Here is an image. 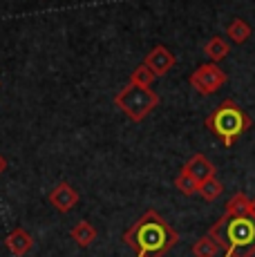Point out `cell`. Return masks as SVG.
I'll return each mask as SVG.
<instances>
[{"mask_svg": "<svg viewBox=\"0 0 255 257\" xmlns=\"http://www.w3.org/2000/svg\"><path fill=\"white\" fill-rule=\"evenodd\" d=\"M208 237L224 250V257L255 255V210L253 199L235 192L226 201V212L208 228Z\"/></svg>", "mask_w": 255, "mask_h": 257, "instance_id": "1", "label": "cell"}, {"mask_svg": "<svg viewBox=\"0 0 255 257\" xmlns=\"http://www.w3.org/2000/svg\"><path fill=\"white\" fill-rule=\"evenodd\" d=\"M121 239L135 250L137 257H164L177 246L179 235L157 210H146L123 230Z\"/></svg>", "mask_w": 255, "mask_h": 257, "instance_id": "2", "label": "cell"}, {"mask_svg": "<svg viewBox=\"0 0 255 257\" xmlns=\"http://www.w3.org/2000/svg\"><path fill=\"white\" fill-rule=\"evenodd\" d=\"M253 125V118L242 110L235 101H222L206 118V127L222 141V146L230 148L244 132H248Z\"/></svg>", "mask_w": 255, "mask_h": 257, "instance_id": "3", "label": "cell"}, {"mask_svg": "<svg viewBox=\"0 0 255 257\" xmlns=\"http://www.w3.org/2000/svg\"><path fill=\"white\" fill-rule=\"evenodd\" d=\"M114 103L130 121L141 123L159 105V96L153 92V87H144L128 81V85L121 87L119 94L114 96Z\"/></svg>", "mask_w": 255, "mask_h": 257, "instance_id": "4", "label": "cell"}, {"mask_svg": "<svg viewBox=\"0 0 255 257\" xmlns=\"http://www.w3.org/2000/svg\"><path fill=\"white\" fill-rule=\"evenodd\" d=\"M188 81L199 94L210 96V94H215L219 87L224 85V83L228 81V76H226V72L217 65V63H206V65H199L197 70L190 74Z\"/></svg>", "mask_w": 255, "mask_h": 257, "instance_id": "5", "label": "cell"}, {"mask_svg": "<svg viewBox=\"0 0 255 257\" xmlns=\"http://www.w3.org/2000/svg\"><path fill=\"white\" fill-rule=\"evenodd\" d=\"M144 65L148 67L155 76H164V74H168L175 67V54L166 45H155L148 52V56L144 58Z\"/></svg>", "mask_w": 255, "mask_h": 257, "instance_id": "6", "label": "cell"}, {"mask_svg": "<svg viewBox=\"0 0 255 257\" xmlns=\"http://www.w3.org/2000/svg\"><path fill=\"white\" fill-rule=\"evenodd\" d=\"M50 206L52 208H56L58 212H70L74 206L78 204V190L74 186H70L67 181H61V184H56L52 188V192H50Z\"/></svg>", "mask_w": 255, "mask_h": 257, "instance_id": "7", "label": "cell"}, {"mask_svg": "<svg viewBox=\"0 0 255 257\" xmlns=\"http://www.w3.org/2000/svg\"><path fill=\"white\" fill-rule=\"evenodd\" d=\"M184 172H188L190 177H193L197 184H202V181L210 179V177H215V166L210 164V159L206 155H193L188 161L184 164V168H181Z\"/></svg>", "mask_w": 255, "mask_h": 257, "instance_id": "8", "label": "cell"}, {"mask_svg": "<svg viewBox=\"0 0 255 257\" xmlns=\"http://www.w3.org/2000/svg\"><path fill=\"white\" fill-rule=\"evenodd\" d=\"M5 244H7L9 253L14 257H25L32 253V248H34V237L29 235L25 228H14L12 233L7 235Z\"/></svg>", "mask_w": 255, "mask_h": 257, "instance_id": "9", "label": "cell"}, {"mask_svg": "<svg viewBox=\"0 0 255 257\" xmlns=\"http://www.w3.org/2000/svg\"><path fill=\"white\" fill-rule=\"evenodd\" d=\"M70 237L74 239V244H78L81 248H87V246H92L94 244V239H96V228L90 224L87 219H81L78 224L72 228V233Z\"/></svg>", "mask_w": 255, "mask_h": 257, "instance_id": "10", "label": "cell"}, {"mask_svg": "<svg viewBox=\"0 0 255 257\" xmlns=\"http://www.w3.org/2000/svg\"><path fill=\"white\" fill-rule=\"evenodd\" d=\"M251 25L246 21H242V18H235L233 23H228L226 27V36L230 43H235V45H242V43H246L248 38H251Z\"/></svg>", "mask_w": 255, "mask_h": 257, "instance_id": "11", "label": "cell"}, {"mask_svg": "<svg viewBox=\"0 0 255 257\" xmlns=\"http://www.w3.org/2000/svg\"><path fill=\"white\" fill-rule=\"evenodd\" d=\"M204 52H206V56H208L213 63H219L222 58H226V56H228V52H230V43L226 41V38H222V36H213L208 43H206Z\"/></svg>", "mask_w": 255, "mask_h": 257, "instance_id": "12", "label": "cell"}, {"mask_svg": "<svg viewBox=\"0 0 255 257\" xmlns=\"http://www.w3.org/2000/svg\"><path fill=\"white\" fill-rule=\"evenodd\" d=\"M222 192H224V184L217 179V177H210V179H206L199 184V197H202L204 201H215Z\"/></svg>", "mask_w": 255, "mask_h": 257, "instance_id": "13", "label": "cell"}, {"mask_svg": "<svg viewBox=\"0 0 255 257\" xmlns=\"http://www.w3.org/2000/svg\"><path fill=\"white\" fill-rule=\"evenodd\" d=\"M219 250H222V248H219V246L215 244L208 235L199 237V239L193 244V255L195 257H217Z\"/></svg>", "mask_w": 255, "mask_h": 257, "instance_id": "14", "label": "cell"}, {"mask_svg": "<svg viewBox=\"0 0 255 257\" xmlns=\"http://www.w3.org/2000/svg\"><path fill=\"white\" fill-rule=\"evenodd\" d=\"M175 188H177L184 197H193V195H197V192H199V184L188 175V172H184V170L175 177Z\"/></svg>", "mask_w": 255, "mask_h": 257, "instance_id": "15", "label": "cell"}, {"mask_svg": "<svg viewBox=\"0 0 255 257\" xmlns=\"http://www.w3.org/2000/svg\"><path fill=\"white\" fill-rule=\"evenodd\" d=\"M155 74L148 70V67L141 63V65H137L135 70H132V74H130V81L132 83H137V85H144V87H150L155 83Z\"/></svg>", "mask_w": 255, "mask_h": 257, "instance_id": "16", "label": "cell"}, {"mask_svg": "<svg viewBox=\"0 0 255 257\" xmlns=\"http://www.w3.org/2000/svg\"><path fill=\"white\" fill-rule=\"evenodd\" d=\"M5 170H7V159H5V157L0 155V175H3Z\"/></svg>", "mask_w": 255, "mask_h": 257, "instance_id": "17", "label": "cell"}, {"mask_svg": "<svg viewBox=\"0 0 255 257\" xmlns=\"http://www.w3.org/2000/svg\"><path fill=\"white\" fill-rule=\"evenodd\" d=\"M253 210H255V199H253Z\"/></svg>", "mask_w": 255, "mask_h": 257, "instance_id": "18", "label": "cell"}]
</instances>
